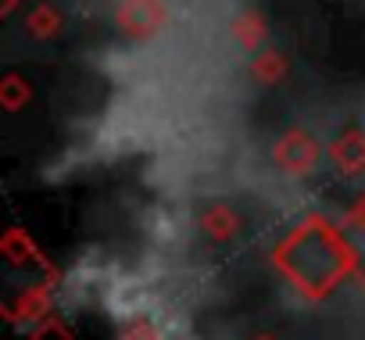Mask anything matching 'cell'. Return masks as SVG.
Listing matches in <instances>:
<instances>
[]
</instances>
